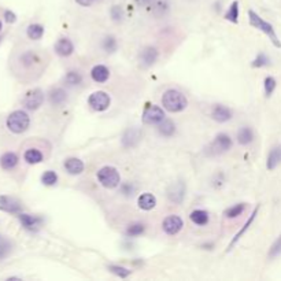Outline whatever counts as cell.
Listing matches in <instances>:
<instances>
[{
  "label": "cell",
  "instance_id": "obj_1",
  "mask_svg": "<svg viewBox=\"0 0 281 281\" xmlns=\"http://www.w3.org/2000/svg\"><path fill=\"white\" fill-rule=\"evenodd\" d=\"M248 22H250V25H251L252 28L261 30L262 33L266 34L267 37H269V40L271 41V44H273L276 48H281L280 37L277 36L276 30L273 28V25L263 20L261 15H258L254 10H248Z\"/></svg>",
  "mask_w": 281,
  "mask_h": 281
},
{
  "label": "cell",
  "instance_id": "obj_2",
  "mask_svg": "<svg viewBox=\"0 0 281 281\" xmlns=\"http://www.w3.org/2000/svg\"><path fill=\"white\" fill-rule=\"evenodd\" d=\"M162 104L167 111L180 113L187 108L188 100L184 96V93H181L177 89H167L162 96Z\"/></svg>",
  "mask_w": 281,
  "mask_h": 281
},
{
  "label": "cell",
  "instance_id": "obj_3",
  "mask_svg": "<svg viewBox=\"0 0 281 281\" xmlns=\"http://www.w3.org/2000/svg\"><path fill=\"white\" fill-rule=\"evenodd\" d=\"M6 125H7L10 132H13L15 135H21V133L28 131V128L30 125V118L22 110H17V111L11 113L10 116L7 117Z\"/></svg>",
  "mask_w": 281,
  "mask_h": 281
},
{
  "label": "cell",
  "instance_id": "obj_4",
  "mask_svg": "<svg viewBox=\"0 0 281 281\" xmlns=\"http://www.w3.org/2000/svg\"><path fill=\"white\" fill-rule=\"evenodd\" d=\"M96 177L104 188H116L121 183V177H120L118 170L113 166H104L102 169L97 170Z\"/></svg>",
  "mask_w": 281,
  "mask_h": 281
},
{
  "label": "cell",
  "instance_id": "obj_5",
  "mask_svg": "<svg viewBox=\"0 0 281 281\" xmlns=\"http://www.w3.org/2000/svg\"><path fill=\"white\" fill-rule=\"evenodd\" d=\"M231 148H232V139H231V136H228L227 133H219L214 139L213 143L208 146L207 152L208 155H219V154H223V152H227Z\"/></svg>",
  "mask_w": 281,
  "mask_h": 281
},
{
  "label": "cell",
  "instance_id": "obj_6",
  "mask_svg": "<svg viewBox=\"0 0 281 281\" xmlns=\"http://www.w3.org/2000/svg\"><path fill=\"white\" fill-rule=\"evenodd\" d=\"M44 102V93L40 88H34L30 89L28 92L25 93L24 99H22V104H24L28 110H37Z\"/></svg>",
  "mask_w": 281,
  "mask_h": 281
},
{
  "label": "cell",
  "instance_id": "obj_7",
  "mask_svg": "<svg viewBox=\"0 0 281 281\" xmlns=\"http://www.w3.org/2000/svg\"><path fill=\"white\" fill-rule=\"evenodd\" d=\"M165 120V113L159 106H148L143 113V122L146 125H159Z\"/></svg>",
  "mask_w": 281,
  "mask_h": 281
},
{
  "label": "cell",
  "instance_id": "obj_8",
  "mask_svg": "<svg viewBox=\"0 0 281 281\" xmlns=\"http://www.w3.org/2000/svg\"><path fill=\"white\" fill-rule=\"evenodd\" d=\"M110 102H111V99L108 96V93L103 92V91L93 92L88 99L89 106L92 107L95 111H104V110H107L108 106H110Z\"/></svg>",
  "mask_w": 281,
  "mask_h": 281
},
{
  "label": "cell",
  "instance_id": "obj_9",
  "mask_svg": "<svg viewBox=\"0 0 281 281\" xmlns=\"http://www.w3.org/2000/svg\"><path fill=\"white\" fill-rule=\"evenodd\" d=\"M18 218H20L21 225H22L26 231H29V232H37V231L43 227L44 222V219L41 218V217L32 215V214L20 213L18 214Z\"/></svg>",
  "mask_w": 281,
  "mask_h": 281
},
{
  "label": "cell",
  "instance_id": "obj_10",
  "mask_svg": "<svg viewBox=\"0 0 281 281\" xmlns=\"http://www.w3.org/2000/svg\"><path fill=\"white\" fill-rule=\"evenodd\" d=\"M184 227V222H183V219L180 218L179 215H167L165 219H163V222H162V229H163V232L166 235H169V236H175L177 233L183 229Z\"/></svg>",
  "mask_w": 281,
  "mask_h": 281
},
{
  "label": "cell",
  "instance_id": "obj_11",
  "mask_svg": "<svg viewBox=\"0 0 281 281\" xmlns=\"http://www.w3.org/2000/svg\"><path fill=\"white\" fill-rule=\"evenodd\" d=\"M0 210L5 213L10 214H20L22 210L20 200H17L15 198L7 196V195H2L0 196Z\"/></svg>",
  "mask_w": 281,
  "mask_h": 281
},
{
  "label": "cell",
  "instance_id": "obj_12",
  "mask_svg": "<svg viewBox=\"0 0 281 281\" xmlns=\"http://www.w3.org/2000/svg\"><path fill=\"white\" fill-rule=\"evenodd\" d=\"M156 59H158V49L155 47H146L139 57V61H140V65L143 68L152 66L156 62Z\"/></svg>",
  "mask_w": 281,
  "mask_h": 281
},
{
  "label": "cell",
  "instance_id": "obj_13",
  "mask_svg": "<svg viewBox=\"0 0 281 281\" xmlns=\"http://www.w3.org/2000/svg\"><path fill=\"white\" fill-rule=\"evenodd\" d=\"M258 211H259V206H257V207L254 208V211H252L251 215H250V217H248V219H247V221H246V223H244V225H243L242 229H240V231H239V232L236 233V235H235V238L232 239V242L229 243V246H228V251H229V250H232L233 246H235V244H236V243H238L239 240H240V239H242L243 235H244V233L247 232L248 229H250V227H251V225H252V222H254V221H255V218H257V214H258Z\"/></svg>",
  "mask_w": 281,
  "mask_h": 281
},
{
  "label": "cell",
  "instance_id": "obj_14",
  "mask_svg": "<svg viewBox=\"0 0 281 281\" xmlns=\"http://www.w3.org/2000/svg\"><path fill=\"white\" fill-rule=\"evenodd\" d=\"M211 117L217 122H228L232 118V110L223 104H215L211 110Z\"/></svg>",
  "mask_w": 281,
  "mask_h": 281
},
{
  "label": "cell",
  "instance_id": "obj_15",
  "mask_svg": "<svg viewBox=\"0 0 281 281\" xmlns=\"http://www.w3.org/2000/svg\"><path fill=\"white\" fill-rule=\"evenodd\" d=\"M55 52L58 53L59 57H70L74 52V45L72 40H69L68 37L59 39L55 44Z\"/></svg>",
  "mask_w": 281,
  "mask_h": 281
},
{
  "label": "cell",
  "instance_id": "obj_16",
  "mask_svg": "<svg viewBox=\"0 0 281 281\" xmlns=\"http://www.w3.org/2000/svg\"><path fill=\"white\" fill-rule=\"evenodd\" d=\"M91 77L95 83H106L108 77H110V70L104 66V65H96L93 66V69L91 70Z\"/></svg>",
  "mask_w": 281,
  "mask_h": 281
},
{
  "label": "cell",
  "instance_id": "obj_17",
  "mask_svg": "<svg viewBox=\"0 0 281 281\" xmlns=\"http://www.w3.org/2000/svg\"><path fill=\"white\" fill-rule=\"evenodd\" d=\"M167 196L172 202H175V203H181L183 202V199L185 196V187L184 184L179 181V183H176V184L172 185V188L169 189V192H167Z\"/></svg>",
  "mask_w": 281,
  "mask_h": 281
},
{
  "label": "cell",
  "instance_id": "obj_18",
  "mask_svg": "<svg viewBox=\"0 0 281 281\" xmlns=\"http://www.w3.org/2000/svg\"><path fill=\"white\" fill-rule=\"evenodd\" d=\"M65 169L68 170L69 175H81L84 172L83 160L78 159V158H68L65 160Z\"/></svg>",
  "mask_w": 281,
  "mask_h": 281
},
{
  "label": "cell",
  "instance_id": "obj_19",
  "mask_svg": "<svg viewBox=\"0 0 281 281\" xmlns=\"http://www.w3.org/2000/svg\"><path fill=\"white\" fill-rule=\"evenodd\" d=\"M20 62L24 68L33 69L41 62V59H40L39 55H37L36 52H33V51H28V52H25L21 55Z\"/></svg>",
  "mask_w": 281,
  "mask_h": 281
},
{
  "label": "cell",
  "instance_id": "obj_20",
  "mask_svg": "<svg viewBox=\"0 0 281 281\" xmlns=\"http://www.w3.org/2000/svg\"><path fill=\"white\" fill-rule=\"evenodd\" d=\"M137 204L141 210H146V211H150L152 208L156 206V198L150 192H144L141 194L137 199Z\"/></svg>",
  "mask_w": 281,
  "mask_h": 281
},
{
  "label": "cell",
  "instance_id": "obj_21",
  "mask_svg": "<svg viewBox=\"0 0 281 281\" xmlns=\"http://www.w3.org/2000/svg\"><path fill=\"white\" fill-rule=\"evenodd\" d=\"M281 162V147L276 146L273 147L269 152L266 159V167L267 170H274L277 166L280 165Z\"/></svg>",
  "mask_w": 281,
  "mask_h": 281
},
{
  "label": "cell",
  "instance_id": "obj_22",
  "mask_svg": "<svg viewBox=\"0 0 281 281\" xmlns=\"http://www.w3.org/2000/svg\"><path fill=\"white\" fill-rule=\"evenodd\" d=\"M18 165V155L14 152H6L0 156V166L5 170H13Z\"/></svg>",
  "mask_w": 281,
  "mask_h": 281
},
{
  "label": "cell",
  "instance_id": "obj_23",
  "mask_svg": "<svg viewBox=\"0 0 281 281\" xmlns=\"http://www.w3.org/2000/svg\"><path fill=\"white\" fill-rule=\"evenodd\" d=\"M68 100V95L62 88H53L49 92V102L53 106H62L63 103Z\"/></svg>",
  "mask_w": 281,
  "mask_h": 281
},
{
  "label": "cell",
  "instance_id": "obj_24",
  "mask_svg": "<svg viewBox=\"0 0 281 281\" xmlns=\"http://www.w3.org/2000/svg\"><path fill=\"white\" fill-rule=\"evenodd\" d=\"M140 131L139 129H129L122 137V144L125 147H133L136 146L139 140H140Z\"/></svg>",
  "mask_w": 281,
  "mask_h": 281
},
{
  "label": "cell",
  "instance_id": "obj_25",
  "mask_svg": "<svg viewBox=\"0 0 281 281\" xmlns=\"http://www.w3.org/2000/svg\"><path fill=\"white\" fill-rule=\"evenodd\" d=\"M238 140L242 146H248L250 143L254 141V132L248 126H243L242 129L238 132Z\"/></svg>",
  "mask_w": 281,
  "mask_h": 281
},
{
  "label": "cell",
  "instance_id": "obj_26",
  "mask_svg": "<svg viewBox=\"0 0 281 281\" xmlns=\"http://www.w3.org/2000/svg\"><path fill=\"white\" fill-rule=\"evenodd\" d=\"M189 218L191 221L195 223V225H199V227H203L206 223H208V213L207 211H204V210H194L191 215H189Z\"/></svg>",
  "mask_w": 281,
  "mask_h": 281
},
{
  "label": "cell",
  "instance_id": "obj_27",
  "mask_svg": "<svg viewBox=\"0 0 281 281\" xmlns=\"http://www.w3.org/2000/svg\"><path fill=\"white\" fill-rule=\"evenodd\" d=\"M24 158L29 165H36V163H40L43 160L44 156L41 154V151L37 150V148H29V150L25 151Z\"/></svg>",
  "mask_w": 281,
  "mask_h": 281
},
{
  "label": "cell",
  "instance_id": "obj_28",
  "mask_svg": "<svg viewBox=\"0 0 281 281\" xmlns=\"http://www.w3.org/2000/svg\"><path fill=\"white\" fill-rule=\"evenodd\" d=\"M225 20L229 21V22H232V24H238L239 21V2L238 0H235L232 2V5L229 6L228 11L225 13V17H223Z\"/></svg>",
  "mask_w": 281,
  "mask_h": 281
},
{
  "label": "cell",
  "instance_id": "obj_29",
  "mask_svg": "<svg viewBox=\"0 0 281 281\" xmlns=\"http://www.w3.org/2000/svg\"><path fill=\"white\" fill-rule=\"evenodd\" d=\"M26 34L30 40H40L44 34V28L39 24H32L28 26Z\"/></svg>",
  "mask_w": 281,
  "mask_h": 281
},
{
  "label": "cell",
  "instance_id": "obj_30",
  "mask_svg": "<svg viewBox=\"0 0 281 281\" xmlns=\"http://www.w3.org/2000/svg\"><path fill=\"white\" fill-rule=\"evenodd\" d=\"M246 208H247V204L246 203L235 204L233 207H229L228 210H225L223 215H225L227 218H236V217L242 215V214L246 211Z\"/></svg>",
  "mask_w": 281,
  "mask_h": 281
},
{
  "label": "cell",
  "instance_id": "obj_31",
  "mask_svg": "<svg viewBox=\"0 0 281 281\" xmlns=\"http://www.w3.org/2000/svg\"><path fill=\"white\" fill-rule=\"evenodd\" d=\"M146 231V227H144V223H140V222H136V223H132L128 227V229L125 231V235L128 238H136V236H140L143 235Z\"/></svg>",
  "mask_w": 281,
  "mask_h": 281
},
{
  "label": "cell",
  "instance_id": "obj_32",
  "mask_svg": "<svg viewBox=\"0 0 281 281\" xmlns=\"http://www.w3.org/2000/svg\"><path fill=\"white\" fill-rule=\"evenodd\" d=\"M158 131L162 136H165V137H170V136H173V133L176 132V126L175 124L169 120H163V121L159 124V128H158Z\"/></svg>",
  "mask_w": 281,
  "mask_h": 281
},
{
  "label": "cell",
  "instance_id": "obj_33",
  "mask_svg": "<svg viewBox=\"0 0 281 281\" xmlns=\"http://www.w3.org/2000/svg\"><path fill=\"white\" fill-rule=\"evenodd\" d=\"M270 65V58L267 57L266 53L263 52H259L255 57V59L251 62V66L255 69H261V68H266Z\"/></svg>",
  "mask_w": 281,
  "mask_h": 281
},
{
  "label": "cell",
  "instance_id": "obj_34",
  "mask_svg": "<svg viewBox=\"0 0 281 281\" xmlns=\"http://www.w3.org/2000/svg\"><path fill=\"white\" fill-rule=\"evenodd\" d=\"M281 255V235L278 238L274 240V243L271 244L270 248H269V252H267V258L269 259H276Z\"/></svg>",
  "mask_w": 281,
  "mask_h": 281
},
{
  "label": "cell",
  "instance_id": "obj_35",
  "mask_svg": "<svg viewBox=\"0 0 281 281\" xmlns=\"http://www.w3.org/2000/svg\"><path fill=\"white\" fill-rule=\"evenodd\" d=\"M276 87H277V81L276 78L273 77H266L263 80V89H265V96L266 97H270L273 95V92L276 91Z\"/></svg>",
  "mask_w": 281,
  "mask_h": 281
},
{
  "label": "cell",
  "instance_id": "obj_36",
  "mask_svg": "<svg viewBox=\"0 0 281 281\" xmlns=\"http://www.w3.org/2000/svg\"><path fill=\"white\" fill-rule=\"evenodd\" d=\"M65 83L68 85H80L83 83V76L78 72H68L65 76Z\"/></svg>",
  "mask_w": 281,
  "mask_h": 281
},
{
  "label": "cell",
  "instance_id": "obj_37",
  "mask_svg": "<svg viewBox=\"0 0 281 281\" xmlns=\"http://www.w3.org/2000/svg\"><path fill=\"white\" fill-rule=\"evenodd\" d=\"M107 269L111 271L113 274H116L117 277H120V278H126V277L131 276L132 271L129 269H126L124 266H118V265H110V266H107Z\"/></svg>",
  "mask_w": 281,
  "mask_h": 281
},
{
  "label": "cell",
  "instance_id": "obj_38",
  "mask_svg": "<svg viewBox=\"0 0 281 281\" xmlns=\"http://www.w3.org/2000/svg\"><path fill=\"white\" fill-rule=\"evenodd\" d=\"M11 242L9 239H6L5 236L0 235V259H5L11 251Z\"/></svg>",
  "mask_w": 281,
  "mask_h": 281
},
{
  "label": "cell",
  "instance_id": "obj_39",
  "mask_svg": "<svg viewBox=\"0 0 281 281\" xmlns=\"http://www.w3.org/2000/svg\"><path fill=\"white\" fill-rule=\"evenodd\" d=\"M41 183H43L44 185H48V187L55 185L58 183V175H57L53 170H47V172L41 176Z\"/></svg>",
  "mask_w": 281,
  "mask_h": 281
},
{
  "label": "cell",
  "instance_id": "obj_40",
  "mask_svg": "<svg viewBox=\"0 0 281 281\" xmlns=\"http://www.w3.org/2000/svg\"><path fill=\"white\" fill-rule=\"evenodd\" d=\"M102 47H103V49L108 53H111V52H114V51H117L118 44H117L116 37H113V36H107V37H104V40H103V43H102Z\"/></svg>",
  "mask_w": 281,
  "mask_h": 281
},
{
  "label": "cell",
  "instance_id": "obj_41",
  "mask_svg": "<svg viewBox=\"0 0 281 281\" xmlns=\"http://www.w3.org/2000/svg\"><path fill=\"white\" fill-rule=\"evenodd\" d=\"M110 14H111V18L116 21V22H120V21H122V18H124V10H122L120 6H113Z\"/></svg>",
  "mask_w": 281,
  "mask_h": 281
},
{
  "label": "cell",
  "instance_id": "obj_42",
  "mask_svg": "<svg viewBox=\"0 0 281 281\" xmlns=\"http://www.w3.org/2000/svg\"><path fill=\"white\" fill-rule=\"evenodd\" d=\"M5 21L7 24H14L15 21H17V15L10 10L5 11Z\"/></svg>",
  "mask_w": 281,
  "mask_h": 281
},
{
  "label": "cell",
  "instance_id": "obj_43",
  "mask_svg": "<svg viewBox=\"0 0 281 281\" xmlns=\"http://www.w3.org/2000/svg\"><path fill=\"white\" fill-rule=\"evenodd\" d=\"M78 5L80 6H84V7H88V6H91L95 2V0H76Z\"/></svg>",
  "mask_w": 281,
  "mask_h": 281
},
{
  "label": "cell",
  "instance_id": "obj_44",
  "mask_svg": "<svg viewBox=\"0 0 281 281\" xmlns=\"http://www.w3.org/2000/svg\"><path fill=\"white\" fill-rule=\"evenodd\" d=\"M136 2H137V3H139L140 6H146V5H148V3H150L151 0H136Z\"/></svg>",
  "mask_w": 281,
  "mask_h": 281
},
{
  "label": "cell",
  "instance_id": "obj_45",
  "mask_svg": "<svg viewBox=\"0 0 281 281\" xmlns=\"http://www.w3.org/2000/svg\"><path fill=\"white\" fill-rule=\"evenodd\" d=\"M2 29H3V24H2V21H0V32H2Z\"/></svg>",
  "mask_w": 281,
  "mask_h": 281
}]
</instances>
